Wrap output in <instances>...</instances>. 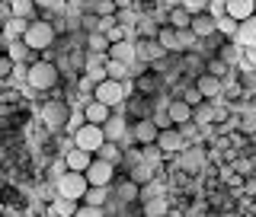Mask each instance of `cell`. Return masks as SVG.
I'll return each instance as SVG.
<instances>
[{
  "mask_svg": "<svg viewBox=\"0 0 256 217\" xmlns=\"http://www.w3.org/2000/svg\"><path fill=\"white\" fill-rule=\"evenodd\" d=\"M84 125H86V112H84V106H70V118H68V128H64V131L74 134L77 128H84Z\"/></svg>",
  "mask_w": 256,
  "mask_h": 217,
  "instance_id": "obj_28",
  "label": "cell"
},
{
  "mask_svg": "<svg viewBox=\"0 0 256 217\" xmlns=\"http://www.w3.org/2000/svg\"><path fill=\"white\" fill-rule=\"evenodd\" d=\"M84 112H86V122H93V125H106V118L112 115V106H106V102H100V99H90L84 106Z\"/></svg>",
  "mask_w": 256,
  "mask_h": 217,
  "instance_id": "obj_17",
  "label": "cell"
},
{
  "mask_svg": "<svg viewBox=\"0 0 256 217\" xmlns=\"http://www.w3.org/2000/svg\"><path fill=\"white\" fill-rule=\"evenodd\" d=\"M26 45L32 48V51H48V48H54L61 42V32H58V26H54L48 16H38V19H29V29H26Z\"/></svg>",
  "mask_w": 256,
  "mask_h": 217,
  "instance_id": "obj_1",
  "label": "cell"
},
{
  "mask_svg": "<svg viewBox=\"0 0 256 217\" xmlns=\"http://www.w3.org/2000/svg\"><path fill=\"white\" fill-rule=\"evenodd\" d=\"M154 122H157V128H173V118L166 109H154Z\"/></svg>",
  "mask_w": 256,
  "mask_h": 217,
  "instance_id": "obj_34",
  "label": "cell"
},
{
  "mask_svg": "<svg viewBox=\"0 0 256 217\" xmlns=\"http://www.w3.org/2000/svg\"><path fill=\"white\" fill-rule=\"evenodd\" d=\"M74 144L77 147H84V150H90V154H96V150L106 144V131H102V125H93V122H86L84 128H77L74 134Z\"/></svg>",
  "mask_w": 256,
  "mask_h": 217,
  "instance_id": "obj_7",
  "label": "cell"
},
{
  "mask_svg": "<svg viewBox=\"0 0 256 217\" xmlns=\"http://www.w3.org/2000/svg\"><path fill=\"white\" fill-rule=\"evenodd\" d=\"M0 38H4V16H0Z\"/></svg>",
  "mask_w": 256,
  "mask_h": 217,
  "instance_id": "obj_38",
  "label": "cell"
},
{
  "mask_svg": "<svg viewBox=\"0 0 256 217\" xmlns=\"http://www.w3.org/2000/svg\"><path fill=\"white\" fill-rule=\"evenodd\" d=\"M54 189H58V195H61V198H70V202H84L86 189H90V179H86V173L68 170L58 182H54Z\"/></svg>",
  "mask_w": 256,
  "mask_h": 217,
  "instance_id": "obj_4",
  "label": "cell"
},
{
  "mask_svg": "<svg viewBox=\"0 0 256 217\" xmlns=\"http://www.w3.org/2000/svg\"><path fill=\"white\" fill-rule=\"evenodd\" d=\"M157 198H166V186H164V179H160V176L141 186V195H138V202H141V205H150V202H157Z\"/></svg>",
  "mask_w": 256,
  "mask_h": 217,
  "instance_id": "obj_18",
  "label": "cell"
},
{
  "mask_svg": "<svg viewBox=\"0 0 256 217\" xmlns=\"http://www.w3.org/2000/svg\"><path fill=\"white\" fill-rule=\"evenodd\" d=\"M189 29L196 32L198 38H208V35H214V32H218V16H212L208 10L192 13V26H189Z\"/></svg>",
  "mask_w": 256,
  "mask_h": 217,
  "instance_id": "obj_12",
  "label": "cell"
},
{
  "mask_svg": "<svg viewBox=\"0 0 256 217\" xmlns=\"http://www.w3.org/2000/svg\"><path fill=\"white\" fill-rule=\"evenodd\" d=\"M196 86L205 93V99H218L221 90H224V77L212 74V70H202V74L196 77Z\"/></svg>",
  "mask_w": 256,
  "mask_h": 217,
  "instance_id": "obj_11",
  "label": "cell"
},
{
  "mask_svg": "<svg viewBox=\"0 0 256 217\" xmlns=\"http://www.w3.org/2000/svg\"><path fill=\"white\" fill-rule=\"evenodd\" d=\"M180 131H182V138H186L189 144L205 141V138H202V125H198V122H182V125H180Z\"/></svg>",
  "mask_w": 256,
  "mask_h": 217,
  "instance_id": "obj_29",
  "label": "cell"
},
{
  "mask_svg": "<svg viewBox=\"0 0 256 217\" xmlns=\"http://www.w3.org/2000/svg\"><path fill=\"white\" fill-rule=\"evenodd\" d=\"M208 13H212V16H224V13H228V0H208Z\"/></svg>",
  "mask_w": 256,
  "mask_h": 217,
  "instance_id": "obj_35",
  "label": "cell"
},
{
  "mask_svg": "<svg viewBox=\"0 0 256 217\" xmlns=\"http://www.w3.org/2000/svg\"><path fill=\"white\" fill-rule=\"evenodd\" d=\"M93 157L96 154H90V150H84V147H70L68 154H64V160H68V170H77V173H86V166L93 163Z\"/></svg>",
  "mask_w": 256,
  "mask_h": 217,
  "instance_id": "obj_16",
  "label": "cell"
},
{
  "mask_svg": "<svg viewBox=\"0 0 256 217\" xmlns=\"http://www.w3.org/2000/svg\"><path fill=\"white\" fill-rule=\"evenodd\" d=\"M80 29H84V32H96V29H100V13H96V10H84V13H80Z\"/></svg>",
  "mask_w": 256,
  "mask_h": 217,
  "instance_id": "obj_30",
  "label": "cell"
},
{
  "mask_svg": "<svg viewBox=\"0 0 256 217\" xmlns=\"http://www.w3.org/2000/svg\"><path fill=\"white\" fill-rule=\"evenodd\" d=\"M102 131H106V141H125L128 131H132V122H128L125 112H112V115L106 118V125H102Z\"/></svg>",
  "mask_w": 256,
  "mask_h": 217,
  "instance_id": "obj_9",
  "label": "cell"
},
{
  "mask_svg": "<svg viewBox=\"0 0 256 217\" xmlns=\"http://www.w3.org/2000/svg\"><path fill=\"white\" fill-rule=\"evenodd\" d=\"M253 3H256V0H253Z\"/></svg>",
  "mask_w": 256,
  "mask_h": 217,
  "instance_id": "obj_41",
  "label": "cell"
},
{
  "mask_svg": "<svg viewBox=\"0 0 256 217\" xmlns=\"http://www.w3.org/2000/svg\"><path fill=\"white\" fill-rule=\"evenodd\" d=\"M132 134H134V141H138V144H157L160 128H157V122H154V115L134 118V122H132Z\"/></svg>",
  "mask_w": 256,
  "mask_h": 217,
  "instance_id": "obj_10",
  "label": "cell"
},
{
  "mask_svg": "<svg viewBox=\"0 0 256 217\" xmlns=\"http://www.w3.org/2000/svg\"><path fill=\"white\" fill-rule=\"evenodd\" d=\"M109 58H118V61H125V64L138 61V42H134V35L132 38H122V42H112L109 45Z\"/></svg>",
  "mask_w": 256,
  "mask_h": 217,
  "instance_id": "obj_14",
  "label": "cell"
},
{
  "mask_svg": "<svg viewBox=\"0 0 256 217\" xmlns=\"http://www.w3.org/2000/svg\"><path fill=\"white\" fill-rule=\"evenodd\" d=\"M93 99H100V102H106V106H112L116 112H122L125 106V99H128V90H125V80H100L96 83V90H93Z\"/></svg>",
  "mask_w": 256,
  "mask_h": 217,
  "instance_id": "obj_3",
  "label": "cell"
},
{
  "mask_svg": "<svg viewBox=\"0 0 256 217\" xmlns=\"http://www.w3.org/2000/svg\"><path fill=\"white\" fill-rule=\"evenodd\" d=\"M166 112H170V118H173V125H182V122H192V106L182 96H173L170 99V106H166Z\"/></svg>",
  "mask_w": 256,
  "mask_h": 217,
  "instance_id": "obj_19",
  "label": "cell"
},
{
  "mask_svg": "<svg viewBox=\"0 0 256 217\" xmlns=\"http://www.w3.org/2000/svg\"><path fill=\"white\" fill-rule=\"evenodd\" d=\"M68 118H70V102H61V99H52L42 106V125L48 131H64L68 128Z\"/></svg>",
  "mask_w": 256,
  "mask_h": 217,
  "instance_id": "obj_5",
  "label": "cell"
},
{
  "mask_svg": "<svg viewBox=\"0 0 256 217\" xmlns=\"http://www.w3.org/2000/svg\"><path fill=\"white\" fill-rule=\"evenodd\" d=\"M6 51V45H4V38H0V54H4Z\"/></svg>",
  "mask_w": 256,
  "mask_h": 217,
  "instance_id": "obj_39",
  "label": "cell"
},
{
  "mask_svg": "<svg viewBox=\"0 0 256 217\" xmlns=\"http://www.w3.org/2000/svg\"><path fill=\"white\" fill-rule=\"evenodd\" d=\"M36 6L42 13H58V10H64V0H36Z\"/></svg>",
  "mask_w": 256,
  "mask_h": 217,
  "instance_id": "obj_33",
  "label": "cell"
},
{
  "mask_svg": "<svg viewBox=\"0 0 256 217\" xmlns=\"http://www.w3.org/2000/svg\"><path fill=\"white\" fill-rule=\"evenodd\" d=\"M13 67H16V61L4 51V54H0V80H10L13 77Z\"/></svg>",
  "mask_w": 256,
  "mask_h": 217,
  "instance_id": "obj_32",
  "label": "cell"
},
{
  "mask_svg": "<svg viewBox=\"0 0 256 217\" xmlns=\"http://www.w3.org/2000/svg\"><path fill=\"white\" fill-rule=\"evenodd\" d=\"M237 26H240V22L230 19V16H218V32H221V35L234 38V35H237Z\"/></svg>",
  "mask_w": 256,
  "mask_h": 217,
  "instance_id": "obj_31",
  "label": "cell"
},
{
  "mask_svg": "<svg viewBox=\"0 0 256 217\" xmlns=\"http://www.w3.org/2000/svg\"><path fill=\"white\" fill-rule=\"evenodd\" d=\"M253 13H256V3H253V0H228V13H224V16L244 22V19H250Z\"/></svg>",
  "mask_w": 256,
  "mask_h": 217,
  "instance_id": "obj_20",
  "label": "cell"
},
{
  "mask_svg": "<svg viewBox=\"0 0 256 217\" xmlns=\"http://www.w3.org/2000/svg\"><path fill=\"white\" fill-rule=\"evenodd\" d=\"M116 176H118V163H112V160L93 157V163L86 166V179H90V186H112Z\"/></svg>",
  "mask_w": 256,
  "mask_h": 217,
  "instance_id": "obj_6",
  "label": "cell"
},
{
  "mask_svg": "<svg viewBox=\"0 0 256 217\" xmlns=\"http://www.w3.org/2000/svg\"><path fill=\"white\" fill-rule=\"evenodd\" d=\"M244 61L250 64V67H256V45H250V48H244Z\"/></svg>",
  "mask_w": 256,
  "mask_h": 217,
  "instance_id": "obj_37",
  "label": "cell"
},
{
  "mask_svg": "<svg viewBox=\"0 0 256 217\" xmlns=\"http://www.w3.org/2000/svg\"><path fill=\"white\" fill-rule=\"evenodd\" d=\"M154 3H160V0H154Z\"/></svg>",
  "mask_w": 256,
  "mask_h": 217,
  "instance_id": "obj_40",
  "label": "cell"
},
{
  "mask_svg": "<svg viewBox=\"0 0 256 217\" xmlns=\"http://www.w3.org/2000/svg\"><path fill=\"white\" fill-rule=\"evenodd\" d=\"M186 10H192V13H202V10H208V0H180Z\"/></svg>",
  "mask_w": 256,
  "mask_h": 217,
  "instance_id": "obj_36",
  "label": "cell"
},
{
  "mask_svg": "<svg viewBox=\"0 0 256 217\" xmlns=\"http://www.w3.org/2000/svg\"><path fill=\"white\" fill-rule=\"evenodd\" d=\"M112 192H116L112 198H118L122 205H128V202H138V195H141V186H138V182H134L132 176L125 173V179H122V182H112Z\"/></svg>",
  "mask_w": 256,
  "mask_h": 217,
  "instance_id": "obj_13",
  "label": "cell"
},
{
  "mask_svg": "<svg viewBox=\"0 0 256 217\" xmlns=\"http://www.w3.org/2000/svg\"><path fill=\"white\" fill-rule=\"evenodd\" d=\"M234 42H237L240 48H250V45H256V13L250 16V19H244V22L237 26Z\"/></svg>",
  "mask_w": 256,
  "mask_h": 217,
  "instance_id": "obj_21",
  "label": "cell"
},
{
  "mask_svg": "<svg viewBox=\"0 0 256 217\" xmlns=\"http://www.w3.org/2000/svg\"><path fill=\"white\" fill-rule=\"evenodd\" d=\"M10 10L13 16H22V19H38V6H36V0H10Z\"/></svg>",
  "mask_w": 256,
  "mask_h": 217,
  "instance_id": "obj_25",
  "label": "cell"
},
{
  "mask_svg": "<svg viewBox=\"0 0 256 217\" xmlns=\"http://www.w3.org/2000/svg\"><path fill=\"white\" fill-rule=\"evenodd\" d=\"M170 26H176V29H189L192 26V10H186L180 0L170 3Z\"/></svg>",
  "mask_w": 256,
  "mask_h": 217,
  "instance_id": "obj_24",
  "label": "cell"
},
{
  "mask_svg": "<svg viewBox=\"0 0 256 217\" xmlns=\"http://www.w3.org/2000/svg\"><path fill=\"white\" fill-rule=\"evenodd\" d=\"M157 166H150L148 160H141V163H134L132 170H128V176H132L134 182H138V186H144V182H150V179H157Z\"/></svg>",
  "mask_w": 256,
  "mask_h": 217,
  "instance_id": "obj_23",
  "label": "cell"
},
{
  "mask_svg": "<svg viewBox=\"0 0 256 217\" xmlns=\"http://www.w3.org/2000/svg\"><path fill=\"white\" fill-rule=\"evenodd\" d=\"M192 122H198L202 128H208V125L218 122V99H205V102H198V106L192 109Z\"/></svg>",
  "mask_w": 256,
  "mask_h": 217,
  "instance_id": "obj_15",
  "label": "cell"
},
{
  "mask_svg": "<svg viewBox=\"0 0 256 217\" xmlns=\"http://www.w3.org/2000/svg\"><path fill=\"white\" fill-rule=\"evenodd\" d=\"M84 45H86V51H109V38H106V32H100V29H96V32H86V35H84Z\"/></svg>",
  "mask_w": 256,
  "mask_h": 217,
  "instance_id": "obj_26",
  "label": "cell"
},
{
  "mask_svg": "<svg viewBox=\"0 0 256 217\" xmlns=\"http://www.w3.org/2000/svg\"><path fill=\"white\" fill-rule=\"evenodd\" d=\"M157 147L164 150L166 157H176V154H182V150L189 147V141L182 138L180 125H173V128H160V134H157Z\"/></svg>",
  "mask_w": 256,
  "mask_h": 217,
  "instance_id": "obj_8",
  "label": "cell"
},
{
  "mask_svg": "<svg viewBox=\"0 0 256 217\" xmlns=\"http://www.w3.org/2000/svg\"><path fill=\"white\" fill-rule=\"evenodd\" d=\"M106 74H109L112 80H128V77H132V74H128V64L118 61V58H109V61H106Z\"/></svg>",
  "mask_w": 256,
  "mask_h": 217,
  "instance_id": "obj_27",
  "label": "cell"
},
{
  "mask_svg": "<svg viewBox=\"0 0 256 217\" xmlns=\"http://www.w3.org/2000/svg\"><path fill=\"white\" fill-rule=\"evenodd\" d=\"M61 83V70H58V64L54 61H32L29 64V70H26V86L29 90H36V93H48V90H54V86Z\"/></svg>",
  "mask_w": 256,
  "mask_h": 217,
  "instance_id": "obj_2",
  "label": "cell"
},
{
  "mask_svg": "<svg viewBox=\"0 0 256 217\" xmlns=\"http://www.w3.org/2000/svg\"><path fill=\"white\" fill-rule=\"evenodd\" d=\"M29 29V19H22V16H10V19H4V42H16V38H22Z\"/></svg>",
  "mask_w": 256,
  "mask_h": 217,
  "instance_id": "obj_22",
  "label": "cell"
}]
</instances>
